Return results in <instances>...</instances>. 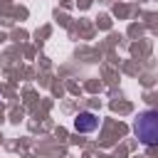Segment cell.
Here are the masks:
<instances>
[{
  "label": "cell",
  "instance_id": "obj_2",
  "mask_svg": "<svg viewBox=\"0 0 158 158\" xmlns=\"http://www.w3.org/2000/svg\"><path fill=\"white\" fill-rule=\"evenodd\" d=\"M74 128L79 133H94L99 128V116L91 111H79V116L74 118Z\"/></svg>",
  "mask_w": 158,
  "mask_h": 158
},
{
  "label": "cell",
  "instance_id": "obj_1",
  "mask_svg": "<svg viewBox=\"0 0 158 158\" xmlns=\"http://www.w3.org/2000/svg\"><path fill=\"white\" fill-rule=\"evenodd\" d=\"M133 133L143 146H158V109H143L133 118Z\"/></svg>",
  "mask_w": 158,
  "mask_h": 158
}]
</instances>
